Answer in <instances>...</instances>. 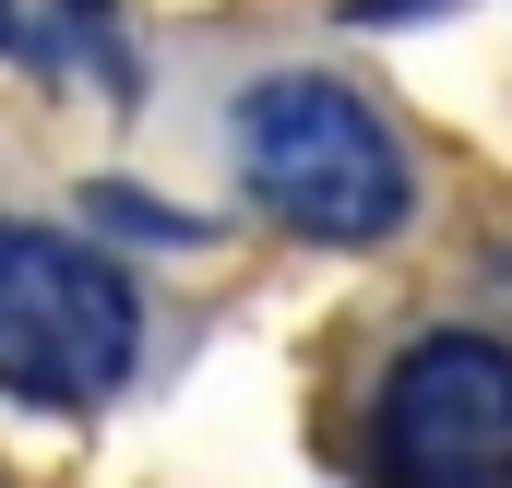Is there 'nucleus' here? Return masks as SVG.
I'll list each match as a JSON object with an SVG mask.
<instances>
[{"instance_id":"nucleus-1","label":"nucleus","mask_w":512,"mask_h":488,"mask_svg":"<svg viewBox=\"0 0 512 488\" xmlns=\"http://www.w3.org/2000/svg\"><path fill=\"white\" fill-rule=\"evenodd\" d=\"M227 167L274 227H298L322 250H382L417 227L405 131L334 72H251L239 108H227Z\"/></svg>"},{"instance_id":"nucleus-3","label":"nucleus","mask_w":512,"mask_h":488,"mask_svg":"<svg viewBox=\"0 0 512 488\" xmlns=\"http://www.w3.org/2000/svg\"><path fill=\"white\" fill-rule=\"evenodd\" d=\"M370 477L382 488H512V346L441 322L370 393Z\"/></svg>"},{"instance_id":"nucleus-5","label":"nucleus","mask_w":512,"mask_h":488,"mask_svg":"<svg viewBox=\"0 0 512 488\" xmlns=\"http://www.w3.org/2000/svg\"><path fill=\"white\" fill-rule=\"evenodd\" d=\"M36 48H48V36H36V12H24V0H0V60H36Z\"/></svg>"},{"instance_id":"nucleus-4","label":"nucleus","mask_w":512,"mask_h":488,"mask_svg":"<svg viewBox=\"0 0 512 488\" xmlns=\"http://www.w3.org/2000/svg\"><path fill=\"white\" fill-rule=\"evenodd\" d=\"M84 203H96V215H108V227H131V239H191V227H179V215H155V203H143V191H131V179H96V191H84Z\"/></svg>"},{"instance_id":"nucleus-2","label":"nucleus","mask_w":512,"mask_h":488,"mask_svg":"<svg viewBox=\"0 0 512 488\" xmlns=\"http://www.w3.org/2000/svg\"><path fill=\"white\" fill-rule=\"evenodd\" d=\"M143 369V298L96 239L0 215V393L84 417Z\"/></svg>"}]
</instances>
